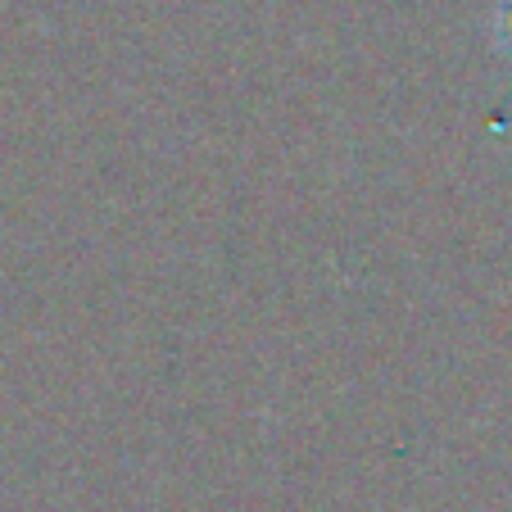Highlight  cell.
Returning <instances> with one entry per match:
<instances>
[{
  "instance_id": "1",
  "label": "cell",
  "mask_w": 512,
  "mask_h": 512,
  "mask_svg": "<svg viewBox=\"0 0 512 512\" xmlns=\"http://www.w3.org/2000/svg\"><path fill=\"white\" fill-rule=\"evenodd\" d=\"M499 41L512 50V0H508V5H503V10H499Z\"/></svg>"
}]
</instances>
